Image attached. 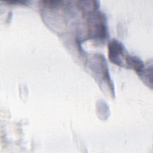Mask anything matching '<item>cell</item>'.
Returning a JSON list of instances; mask_svg holds the SVG:
<instances>
[{"mask_svg": "<svg viewBox=\"0 0 153 153\" xmlns=\"http://www.w3.org/2000/svg\"><path fill=\"white\" fill-rule=\"evenodd\" d=\"M90 30L94 38L102 39L106 36L105 19L99 13H94L90 17Z\"/></svg>", "mask_w": 153, "mask_h": 153, "instance_id": "cell-1", "label": "cell"}, {"mask_svg": "<svg viewBox=\"0 0 153 153\" xmlns=\"http://www.w3.org/2000/svg\"><path fill=\"white\" fill-rule=\"evenodd\" d=\"M124 47L117 40H112L108 44V56L109 60L113 63L121 66Z\"/></svg>", "mask_w": 153, "mask_h": 153, "instance_id": "cell-2", "label": "cell"}, {"mask_svg": "<svg viewBox=\"0 0 153 153\" xmlns=\"http://www.w3.org/2000/svg\"><path fill=\"white\" fill-rule=\"evenodd\" d=\"M126 62L129 67L134 69L137 72H142L144 68L142 62L136 57L127 56L126 57Z\"/></svg>", "mask_w": 153, "mask_h": 153, "instance_id": "cell-3", "label": "cell"}]
</instances>
